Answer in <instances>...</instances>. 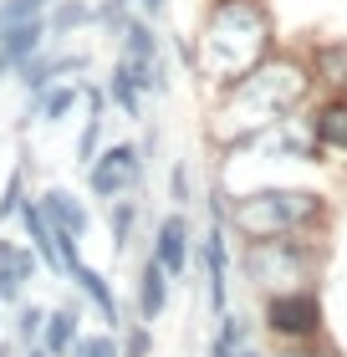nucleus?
Wrapping results in <instances>:
<instances>
[{
	"label": "nucleus",
	"instance_id": "20",
	"mask_svg": "<svg viewBox=\"0 0 347 357\" xmlns=\"http://www.w3.org/2000/svg\"><path fill=\"white\" fill-rule=\"evenodd\" d=\"M21 204H26V174L15 169L6 178V194H0V220H10V215H21Z\"/></svg>",
	"mask_w": 347,
	"mask_h": 357
},
{
	"label": "nucleus",
	"instance_id": "16",
	"mask_svg": "<svg viewBox=\"0 0 347 357\" xmlns=\"http://www.w3.org/2000/svg\"><path fill=\"white\" fill-rule=\"evenodd\" d=\"M108 92H112V102L123 107V118H143V87L133 82V72L123 67V56H118V67L108 77Z\"/></svg>",
	"mask_w": 347,
	"mask_h": 357
},
{
	"label": "nucleus",
	"instance_id": "19",
	"mask_svg": "<svg viewBox=\"0 0 347 357\" xmlns=\"http://www.w3.org/2000/svg\"><path fill=\"white\" fill-rule=\"evenodd\" d=\"M87 6H82V0H61V6L52 10V15H46V36H57V31H72V26H82V21H87Z\"/></svg>",
	"mask_w": 347,
	"mask_h": 357
},
{
	"label": "nucleus",
	"instance_id": "30",
	"mask_svg": "<svg viewBox=\"0 0 347 357\" xmlns=\"http://www.w3.org/2000/svg\"><path fill=\"white\" fill-rule=\"evenodd\" d=\"M281 357H317V352H302V347H291V352H281Z\"/></svg>",
	"mask_w": 347,
	"mask_h": 357
},
{
	"label": "nucleus",
	"instance_id": "29",
	"mask_svg": "<svg viewBox=\"0 0 347 357\" xmlns=\"http://www.w3.org/2000/svg\"><path fill=\"white\" fill-rule=\"evenodd\" d=\"M10 255H15V245H10V240H0V266H6Z\"/></svg>",
	"mask_w": 347,
	"mask_h": 357
},
{
	"label": "nucleus",
	"instance_id": "2",
	"mask_svg": "<svg viewBox=\"0 0 347 357\" xmlns=\"http://www.w3.org/2000/svg\"><path fill=\"white\" fill-rule=\"evenodd\" d=\"M302 92H307V72L296 67V61H286V56H266L260 67L245 77V82H235V97H230V107H240L245 112V128L235 133V143H256L266 128H276L286 112L302 102Z\"/></svg>",
	"mask_w": 347,
	"mask_h": 357
},
{
	"label": "nucleus",
	"instance_id": "1",
	"mask_svg": "<svg viewBox=\"0 0 347 357\" xmlns=\"http://www.w3.org/2000/svg\"><path fill=\"white\" fill-rule=\"evenodd\" d=\"M266 56H271V15L260 10L256 0H220V6L209 10L205 31H200L194 67H200L209 82L235 87Z\"/></svg>",
	"mask_w": 347,
	"mask_h": 357
},
{
	"label": "nucleus",
	"instance_id": "31",
	"mask_svg": "<svg viewBox=\"0 0 347 357\" xmlns=\"http://www.w3.org/2000/svg\"><path fill=\"white\" fill-rule=\"evenodd\" d=\"M26 357H52V352H46V347H31V352H26Z\"/></svg>",
	"mask_w": 347,
	"mask_h": 357
},
{
	"label": "nucleus",
	"instance_id": "22",
	"mask_svg": "<svg viewBox=\"0 0 347 357\" xmlns=\"http://www.w3.org/2000/svg\"><path fill=\"white\" fill-rule=\"evenodd\" d=\"M108 220H112V245H123L128 230H133V199H108Z\"/></svg>",
	"mask_w": 347,
	"mask_h": 357
},
{
	"label": "nucleus",
	"instance_id": "26",
	"mask_svg": "<svg viewBox=\"0 0 347 357\" xmlns=\"http://www.w3.org/2000/svg\"><path fill=\"white\" fill-rule=\"evenodd\" d=\"M123 357H148V327L128 332V347H123Z\"/></svg>",
	"mask_w": 347,
	"mask_h": 357
},
{
	"label": "nucleus",
	"instance_id": "25",
	"mask_svg": "<svg viewBox=\"0 0 347 357\" xmlns=\"http://www.w3.org/2000/svg\"><path fill=\"white\" fill-rule=\"evenodd\" d=\"M72 352H77V357H123L112 337H77V347H72Z\"/></svg>",
	"mask_w": 347,
	"mask_h": 357
},
{
	"label": "nucleus",
	"instance_id": "11",
	"mask_svg": "<svg viewBox=\"0 0 347 357\" xmlns=\"http://www.w3.org/2000/svg\"><path fill=\"white\" fill-rule=\"evenodd\" d=\"M163 306H169V271L158 266V255H148L143 275H138V317L143 321H158Z\"/></svg>",
	"mask_w": 347,
	"mask_h": 357
},
{
	"label": "nucleus",
	"instance_id": "24",
	"mask_svg": "<svg viewBox=\"0 0 347 357\" xmlns=\"http://www.w3.org/2000/svg\"><path fill=\"white\" fill-rule=\"evenodd\" d=\"M97 138H103V112H92L87 128H82V143H77V158H82V164H92V158H97Z\"/></svg>",
	"mask_w": 347,
	"mask_h": 357
},
{
	"label": "nucleus",
	"instance_id": "5",
	"mask_svg": "<svg viewBox=\"0 0 347 357\" xmlns=\"http://www.w3.org/2000/svg\"><path fill=\"white\" fill-rule=\"evenodd\" d=\"M266 327L276 337H291V342H307V337L322 332V296L311 286H291L276 291L266 301Z\"/></svg>",
	"mask_w": 347,
	"mask_h": 357
},
{
	"label": "nucleus",
	"instance_id": "32",
	"mask_svg": "<svg viewBox=\"0 0 347 357\" xmlns=\"http://www.w3.org/2000/svg\"><path fill=\"white\" fill-rule=\"evenodd\" d=\"M327 357H342V352H327Z\"/></svg>",
	"mask_w": 347,
	"mask_h": 357
},
{
	"label": "nucleus",
	"instance_id": "8",
	"mask_svg": "<svg viewBox=\"0 0 347 357\" xmlns=\"http://www.w3.org/2000/svg\"><path fill=\"white\" fill-rule=\"evenodd\" d=\"M82 67H87V56H82V52H72V56H41V52H36L31 61H21L15 72H21V87H26V97H41V92L52 87L61 72H82Z\"/></svg>",
	"mask_w": 347,
	"mask_h": 357
},
{
	"label": "nucleus",
	"instance_id": "27",
	"mask_svg": "<svg viewBox=\"0 0 347 357\" xmlns=\"http://www.w3.org/2000/svg\"><path fill=\"white\" fill-rule=\"evenodd\" d=\"M174 199L189 204V169H184V164H174Z\"/></svg>",
	"mask_w": 347,
	"mask_h": 357
},
{
	"label": "nucleus",
	"instance_id": "13",
	"mask_svg": "<svg viewBox=\"0 0 347 357\" xmlns=\"http://www.w3.org/2000/svg\"><path fill=\"white\" fill-rule=\"evenodd\" d=\"M311 138H317L322 149H342L347 153V97H332V102L317 107V118H311Z\"/></svg>",
	"mask_w": 347,
	"mask_h": 357
},
{
	"label": "nucleus",
	"instance_id": "28",
	"mask_svg": "<svg viewBox=\"0 0 347 357\" xmlns=\"http://www.w3.org/2000/svg\"><path fill=\"white\" fill-rule=\"evenodd\" d=\"M138 6H143V15H158V10H163V0H138Z\"/></svg>",
	"mask_w": 347,
	"mask_h": 357
},
{
	"label": "nucleus",
	"instance_id": "12",
	"mask_svg": "<svg viewBox=\"0 0 347 357\" xmlns=\"http://www.w3.org/2000/svg\"><path fill=\"white\" fill-rule=\"evenodd\" d=\"M154 255H158V266L169 271V275H179V271H184V261H189V225L179 220V215H169V220L158 225Z\"/></svg>",
	"mask_w": 347,
	"mask_h": 357
},
{
	"label": "nucleus",
	"instance_id": "17",
	"mask_svg": "<svg viewBox=\"0 0 347 357\" xmlns=\"http://www.w3.org/2000/svg\"><path fill=\"white\" fill-rule=\"evenodd\" d=\"M77 97H82L77 82H72V87H46V92L36 97V118H41V123H61V118L77 107Z\"/></svg>",
	"mask_w": 347,
	"mask_h": 357
},
{
	"label": "nucleus",
	"instance_id": "4",
	"mask_svg": "<svg viewBox=\"0 0 347 357\" xmlns=\"http://www.w3.org/2000/svg\"><path fill=\"white\" fill-rule=\"evenodd\" d=\"M311 266H317V250L296 245V240L276 235V240H251L245 250V275L256 286H276V281H307Z\"/></svg>",
	"mask_w": 347,
	"mask_h": 357
},
{
	"label": "nucleus",
	"instance_id": "21",
	"mask_svg": "<svg viewBox=\"0 0 347 357\" xmlns=\"http://www.w3.org/2000/svg\"><path fill=\"white\" fill-rule=\"evenodd\" d=\"M41 327H46V312H41V306H26V312L15 317V337H21L26 347L41 342Z\"/></svg>",
	"mask_w": 347,
	"mask_h": 357
},
{
	"label": "nucleus",
	"instance_id": "18",
	"mask_svg": "<svg viewBox=\"0 0 347 357\" xmlns=\"http://www.w3.org/2000/svg\"><path fill=\"white\" fill-rule=\"evenodd\" d=\"M317 77L332 87H347V41H327L317 46Z\"/></svg>",
	"mask_w": 347,
	"mask_h": 357
},
{
	"label": "nucleus",
	"instance_id": "10",
	"mask_svg": "<svg viewBox=\"0 0 347 357\" xmlns=\"http://www.w3.org/2000/svg\"><path fill=\"white\" fill-rule=\"evenodd\" d=\"M21 225H26V240H31V250H36V261L41 266H52V271H61V250H57V230H52V220L41 215V199L36 204H21Z\"/></svg>",
	"mask_w": 347,
	"mask_h": 357
},
{
	"label": "nucleus",
	"instance_id": "23",
	"mask_svg": "<svg viewBox=\"0 0 347 357\" xmlns=\"http://www.w3.org/2000/svg\"><path fill=\"white\" fill-rule=\"evenodd\" d=\"M46 6H52V0H0V21H31V15H41Z\"/></svg>",
	"mask_w": 347,
	"mask_h": 357
},
{
	"label": "nucleus",
	"instance_id": "33",
	"mask_svg": "<svg viewBox=\"0 0 347 357\" xmlns=\"http://www.w3.org/2000/svg\"><path fill=\"white\" fill-rule=\"evenodd\" d=\"M0 26H6V21H0Z\"/></svg>",
	"mask_w": 347,
	"mask_h": 357
},
{
	"label": "nucleus",
	"instance_id": "7",
	"mask_svg": "<svg viewBox=\"0 0 347 357\" xmlns=\"http://www.w3.org/2000/svg\"><path fill=\"white\" fill-rule=\"evenodd\" d=\"M41 41H46V21H41V15L0 26V82H6V72H15L21 61L36 56V52H41Z\"/></svg>",
	"mask_w": 347,
	"mask_h": 357
},
{
	"label": "nucleus",
	"instance_id": "15",
	"mask_svg": "<svg viewBox=\"0 0 347 357\" xmlns=\"http://www.w3.org/2000/svg\"><path fill=\"white\" fill-rule=\"evenodd\" d=\"M205 271H209V306L225 312V230L220 225L205 235Z\"/></svg>",
	"mask_w": 347,
	"mask_h": 357
},
{
	"label": "nucleus",
	"instance_id": "9",
	"mask_svg": "<svg viewBox=\"0 0 347 357\" xmlns=\"http://www.w3.org/2000/svg\"><path fill=\"white\" fill-rule=\"evenodd\" d=\"M41 215L52 220V230L57 235H87V204L77 199V194H67V189H46L41 194Z\"/></svg>",
	"mask_w": 347,
	"mask_h": 357
},
{
	"label": "nucleus",
	"instance_id": "6",
	"mask_svg": "<svg viewBox=\"0 0 347 357\" xmlns=\"http://www.w3.org/2000/svg\"><path fill=\"white\" fill-rule=\"evenodd\" d=\"M138 174H143L138 149H133V143H112L108 153H97V158H92L87 184H92L97 199H123V194L138 184Z\"/></svg>",
	"mask_w": 347,
	"mask_h": 357
},
{
	"label": "nucleus",
	"instance_id": "14",
	"mask_svg": "<svg viewBox=\"0 0 347 357\" xmlns=\"http://www.w3.org/2000/svg\"><path fill=\"white\" fill-rule=\"evenodd\" d=\"M41 347L52 357H67L77 347V312L61 306V312H46V327H41Z\"/></svg>",
	"mask_w": 347,
	"mask_h": 357
},
{
	"label": "nucleus",
	"instance_id": "3",
	"mask_svg": "<svg viewBox=\"0 0 347 357\" xmlns=\"http://www.w3.org/2000/svg\"><path fill=\"white\" fill-rule=\"evenodd\" d=\"M322 215V194L311 189H256L225 209V220L235 225L245 240H276V235H296L302 225Z\"/></svg>",
	"mask_w": 347,
	"mask_h": 357
}]
</instances>
